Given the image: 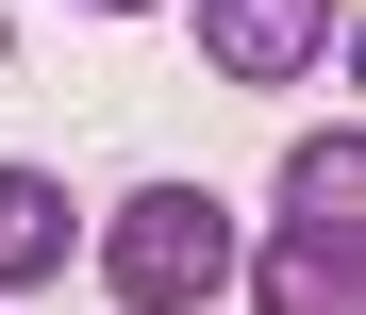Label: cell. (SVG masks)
I'll return each instance as SVG.
<instances>
[{
	"label": "cell",
	"mask_w": 366,
	"mask_h": 315,
	"mask_svg": "<svg viewBox=\"0 0 366 315\" xmlns=\"http://www.w3.org/2000/svg\"><path fill=\"white\" fill-rule=\"evenodd\" d=\"M283 216L300 232H366V133H300L283 150Z\"/></svg>",
	"instance_id": "obj_5"
},
{
	"label": "cell",
	"mask_w": 366,
	"mask_h": 315,
	"mask_svg": "<svg viewBox=\"0 0 366 315\" xmlns=\"http://www.w3.org/2000/svg\"><path fill=\"white\" fill-rule=\"evenodd\" d=\"M233 266H250V232H233L217 182H134V200L100 216V282H117V315H200Z\"/></svg>",
	"instance_id": "obj_1"
},
{
	"label": "cell",
	"mask_w": 366,
	"mask_h": 315,
	"mask_svg": "<svg viewBox=\"0 0 366 315\" xmlns=\"http://www.w3.org/2000/svg\"><path fill=\"white\" fill-rule=\"evenodd\" d=\"M67 249H84V200H67L50 166H0V299H17V282H50Z\"/></svg>",
	"instance_id": "obj_4"
},
{
	"label": "cell",
	"mask_w": 366,
	"mask_h": 315,
	"mask_svg": "<svg viewBox=\"0 0 366 315\" xmlns=\"http://www.w3.org/2000/svg\"><path fill=\"white\" fill-rule=\"evenodd\" d=\"M84 17H150V0H84Z\"/></svg>",
	"instance_id": "obj_6"
},
{
	"label": "cell",
	"mask_w": 366,
	"mask_h": 315,
	"mask_svg": "<svg viewBox=\"0 0 366 315\" xmlns=\"http://www.w3.org/2000/svg\"><path fill=\"white\" fill-rule=\"evenodd\" d=\"M333 50V0H200V67H233V83H300Z\"/></svg>",
	"instance_id": "obj_3"
},
{
	"label": "cell",
	"mask_w": 366,
	"mask_h": 315,
	"mask_svg": "<svg viewBox=\"0 0 366 315\" xmlns=\"http://www.w3.org/2000/svg\"><path fill=\"white\" fill-rule=\"evenodd\" d=\"M233 282H250V315H366V232H300L283 216Z\"/></svg>",
	"instance_id": "obj_2"
}]
</instances>
